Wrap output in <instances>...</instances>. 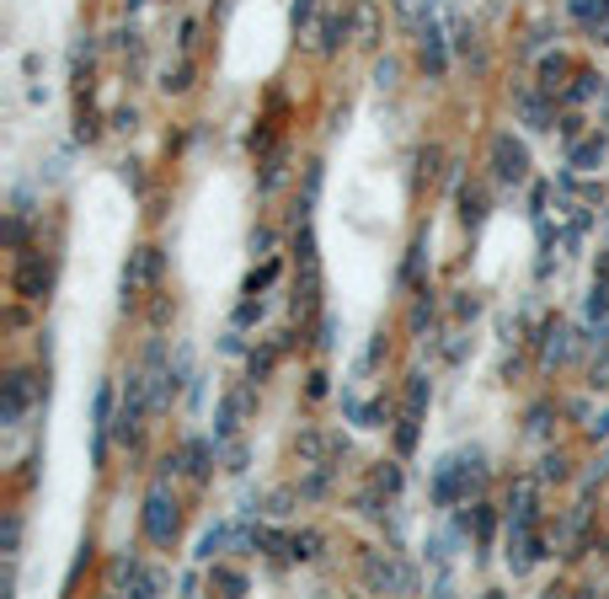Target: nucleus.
Masks as SVG:
<instances>
[{
  "mask_svg": "<svg viewBox=\"0 0 609 599\" xmlns=\"http://www.w3.org/2000/svg\"><path fill=\"white\" fill-rule=\"evenodd\" d=\"M481 487H487V455L481 450H460V455L439 460V471H433V503H439V509L471 503Z\"/></svg>",
  "mask_w": 609,
  "mask_h": 599,
  "instance_id": "f257e3e1",
  "label": "nucleus"
},
{
  "mask_svg": "<svg viewBox=\"0 0 609 599\" xmlns=\"http://www.w3.org/2000/svg\"><path fill=\"white\" fill-rule=\"evenodd\" d=\"M182 530V514H177V498H171L166 482H155L145 493V541L150 546H171Z\"/></svg>",
  "mask_w": 609,
  "mask_h": 599,
  "instance_id": "f03ea898",
  "label": "nucleus"
},
{
  "mask_svg": "<svg viewBox=\"0 0 609 599\" xmlns=\"http://www.w3.org/2000/svg\"><path fill=\"white\" fill-rule=\"evenodd\" d=\"M492 172H497L503 188H519V182H529V150H524V140L497 134V140H492Z\"/></svg>",
  "mask_w": 609,
  "mask_h": 599,
  "instance_id": "7ed1b4c3",
  "label": "nucleus"
},
{
  "mask_svg": "<svg viewBox=\"0 0 609 599\" xmlns=\"http://www.w3.org/2000/svg\"><path fill=\"white\" fill-rule=\"evenodd\" d=\"M364 583L374 594H412L417 589V578L406 573L396 557H380V551H369V557H364Z\"/></svg>",
  "mask_w": 609,
  "mask_h": 599,
  "instance_id": "20e7f679",
  "label": "nucleus"
},
{
  "mask_svg": "<svg viewBox=\"0 0 609 599\" xmlns=\"http://www.w3.org/2000/svg\"><path fill=\"white\" fill-rule=\"evenodd\" d=\"M423 407H428V375H412V386H406V412H401V428H396V450H401V455H412V450H417Z\"/></svg>",
  "mask_w": 609,
  "mask_h": 599,
  "instance_id": "39448f33",
  "label": "nucleus"
},
{
  "mask_svg": "<svg viewBox=\"0 0 609 599\" xmlns=\"http://www.w3.org/2000/svg\"><path fill=\"white\" fill-rule=\"evenodd\" d=\"M145 407H150V380H145V375H129V386H123V407H118V423H113V434H118V439H134V434H139V418H145Z\"/></svg>",
  "mask_w": 609,
  "mask_h": 599,
  "instance_id": "423d86ee",
  "label": "nucleus"
},
{
  "mask_svg": "<svg viewBox=\"0 0 609 599\" xmlns=\"http://www.w3.org/2000/svg\"><path fill=\"white\" fill-rule=\"evenodd\" d=\"M33 396H38L33 375H27V370H11V375H6V402H0V428H17V423L27 418V407H33Z\"/></svg>",
  "mask_w": 609,
  "mask_h": 599,
  "instance_id": "0eeeda50",
  "label": "nucleus"
},
{
  "mask_svg": "<svg viewBox=\"0 0 609 599\" xmlns=\"http://www.w3.org/2000/svg\"><path fill=\"white\" fill-rule=\"evenodd\" d=\"M155 279H161V252H155V247H139V252H134V263L123 268V305H134V300H139V289L155 284Z\"/></svg>",
  "mask_w": 609,
  "mask_h": 599,
  "instance_id": "6e6552de",
  "label": "nucleus"
},
{
  "mask_svg": "<svg viewBox=\"0 0 609 599\" xmlns=\"http://www.w3.org/2000/svg\"><path fill=\"white\" fill-rule=\"evenodd\" d=\"M17 295L22 300H43V295H49V263H43L38 252H22V263H17Z\"/></svg>",
  "mask_w": 609,
  "mask_h": 599,
  "instance_id": "1a4fd4ad",
  "label": "nucleus"
},
{
  "mask_svg": "<svg viewBox=\"0 0 609 599\" xmlns=\"http://www.w3.org/2000/svg\"><path fill=\"white\" fill-rule=\"evenodd\" d=\"M246 402H252V396H225V402H220V423H214V439H220V444H230V439H236V428H241V412H246Z\"/></svg>",
  "mask_w": 609,
  "mask_h": 599,
  "instance_id": "9d476101",
  "label": "nucleus"
},
{
  "mask_svg": "<svg viewBox=\"0 0 609 599\" xmlns=\"http://www.w3.org/2000/svg\"><path fill=\"white\" fill-rule=\"evenodd\" d=\"M214 444H220V439H214ZM214 444H209V439H193V444H187V450H182V471L193 476V482H209V460H214Z\"/></svg>",
  "mask_w": 609,
  "mask_h": 599,
  "instance_id": "9b49d317",
  "label": "nucleus"
},
{
  "mask_svg": "<svg viewBox=\"0 0 609 599\" xmlns=\"http://www.w3.org/2000/svg\"><path fill=\"white\" fill-rule=\"evenodd\" d=\"M567 11L588 27V33H604L609 27V0H567Z\"/></svg>",
  "mask_w": 609,
  "mask_h": 599,
  "instance_id": "f8f14e48",
  "label": "nucleus"
},
{
  "mask_svg": "<svg viewBox=\"0 0 609 599\" xmlns=\"http://www.w3.org/2000/svg\"><path fill=\"white\" fill-rule=\"evenodd\" d=\"M348 17H353V11H332V17H326V27H321V54H337L342 49V38H348Z\"/></svg>",
  "mask_w": 609,
  "mask_h": 599,
  "instance_id": "ddd939ff",
  "label": "nucleus"
},
{
  "mask_svg": "<svg viewBox=\"0 0 609 599\" xmlns=\"http://www.w3.org/2000/svg\"><path fill=\"white\" fill-rule=\"evenodd\" d=\"M209 583H214L220 594H246V573H236V567H225V562L209 567Z\"/></svg>",
  "mask_w": 609,
  "mask_h": 599,
  "instance_id": "4468645a",
  "label": "nucleus"
},
{
  "mask_svg": "<svg viewBox=\"0 0 609 599\" xmlns=\"http://www.w3.org/2000/svg\"><path fill=\"white\" fill-rule=\"evenodd\" d=\"M423 65L433 70V75H444V43H439V27H423Z\"/></svg>",
  "mask_w": 609,
  "mask_h": 599,
  "instance_id": "2eb2a0df",
  "label": "nucleus"
},
{
  "mask_svg": "<svg viewBox=\"0 0 609 599\" xmlns=\"http://www.w3.org/2000/svg\"><path fill=\"white\" fill-rule=\"evenodd\" d=\"M289 557H294V562H316V557H321V535H316V530H300V535L289 541Z\"/></svg>",
  "mask_w": 609,
  "mask_h": 599,
  "instance_id": "dca6fc26",
  "label": "nucleus"
},
{
  "mask_svg": "<svg viewBox=\"0 0 609 599\" xmlns=\"http://www.w3.org/2000/svg\"><path fill=\"white\" fill-rule=\"evenodd\" d=\"M107 583H113V589H123V583H129V594H134V583H139V557H118L113 567H107Z\"/></svg>",
  "mask_w": 609,
  "mask_h": 599,
  "instance_id": "f3484780",
  "label": "nucleus"
},
{
  "mask_svg": "<svg viewBox=\"0 0 609 599\" xmlns=\"http://www.w3.org/2000/svg\"><path fill=\"white\" fill-rule=\"evenodd\" d=\"M545 337H551V343H545V364H561L572 353V343H567V327H561V321H551V327H545Z\"/></svg>",
  "mask_w": 609,
  "mask_h": 599,
  "instance_id": "a211bd4d",
  "label": "nucleus"
},
{
  "mask_svg": "<svg viewBox=\"0 0 609 599\" xmlns=\"http://www.w3.org/2000/svg\"><path fill=\"white\" fill-rule=\"evenodd\" d=\"M599 161H604V140H583V145H572V166H577V172H593Z\"/></svg>",
  "mask_w": 609,
  "mask_h": 599,
  "instance_id": "6ab92c4d",
  "label": "nucleus"
},
{
  "mask_svg": "<svg viewBox=\"0 0 609 599\" xmlns=\"http://www.w3.org/2000/svg\"><path fill=\"white\" fill-rule=\"evenodd\" d=\"M561 75H567V59H561V54L545 59V65H540V86H545V91H561V86H567Z\"/></svg>",
  "mask_w": 609,
  "mask_h": 599,
  "instance_id": "aec40b11",
  "label": "nucleus"
},
{
  "mask_svg": "<svg viewBox=\"0 0 609 599\" xmlns=\"http://www.w3.org/2000/svg\"><path fill=\"white\" fill-rule=\"evenodd\" d=\"M17 546H22V514H6V530H0V551H6V557H17Z\"/></svg>",
  "mask_w": 609,
  "mask_h": 599,
  "instance_id": "412c9836",
  "label": "nucleus"
},
{
  "mask_svg": "<svg viewBox=\"0 0 609 599\" xmlns=\"http://www.w3.org/2000/svg\"><path fill=\"white\" fill-rule=\"evenodd\" d=\"M353 27H358V43H374V6H353Z\"/></svg>",
  "mask_w": 609,
  "mask_h": 599,
  "instance_id": "4be33fe9",
  "label": "nucleus"
},
{
  "mask_svg": "<svg viewBox=\"0 0 609 599\" xmlns=\"http://www.w3.org/2000/svg\"><path fill=\"white\" fill-rule=\"evenodd\" d=\"M230 541V530L220 525V530H209V535H203V541H198V562H214V551H220Z\"/></svg>",
  "mask_w": 609,
  "mask_h": 599,
  "instance_id": "5701e85b",
  "label": "nucleus"
},
{
  "mask_svg": "<svg viewBox=\"0 0 609 599\" xmlns=\"http://www.w3.org/2000/svg\"><path fill=\"white\" fill-rule=\"evenodd\" d=\"M519 107H524V118H529V129H551V113L535 102V97H519Z\"/></svg>",
  "mask_w": 609,
  "mask_h": 599,
  "instance_id": "b1692460",
  "label": "nucleus"
},
{
  "mask_svg": "<svg viewBox=\"0 0 609 599\" xmlns=\"http://www.w3.org/2000/svg\"><path fill=\"white\" fill-rule=\"evenodd\" d=\"M460 214H465V225H481V214H487L481 193H460Z\"/></svg>",
  "mask_w": 609,
  "mask_h": 599,
  "instance_id": "393cba45",
  "label": "nucleus"
},
{
  "mask_svg": "<svg viewBox=\"0 0 609 599\" xmlns=\"http://www.w3.org/2000/svg\"><path fill=\"white\" fill-rule=\"evenodd\" d=\"M561 476H567V460H561V455H545V460H540V482H561Z\"/></svg>",
  "mask_w": 609,
  "mask_h": 599,
  "instance_id": "a878e982",
  "label": "nucleus"
},
{
  "mask_svg": "<svg viewBox=\"0 0 609 599\" xmlns=\"http://www.w3.org/2000/svg\"><path fill=\"white\" fill-rule=\"evenodd\" d=\"M374 487H380V493H396V487H401V471H396V466H380V471H374Z\"/></svg>",
  "mask_w": 609,
  "mask_h": 599,
  "instance_id": "bb28decb",
  "label": "nucleus"
},
{
  "mask_svg": "<svg viewBox=\"0 0 609 599\" xmlns=\"http://www.w3.org/2000/svg\"><path fill=\"white\" fill-rule=\"evenodd\" d=\"M593 91H599V86H593V75H577V86L567 91V97H572V102H588Z\"/></svg>",
  "mask_w": 609,
  "mask_h": 599,
  "instance_id": "cd10ccee",
  "label": "nucleus"
},
{
  "mask_svg": "<svg viewBox=\"0 0 609 599\" xmlns=\"http://www.w3.org/2000/svg\"><path fill=\"white\" fill-rule=\"evenodd\" d=\"M310 11H316V0H300V6H294V27H305Z\"/></svg>",
  "mask_w": 609,
  "mask_h": 599,
  "instance_id": "c85d7f7f",
  "label": "nucleus"
},
{
  "mask_svg": "<svg viewBox=\"0 0 609 599\" xmlns=\"http://www.w3.org/2000/svg\"><path fill=\"white\" fill-rule=\"evenodd\" d=\"M588 434H593V439H609V412H604V418H593V423H588Z\"/></svg>",
  "mask_w": 609,
  "mask_h": 599,
  "instance_id": "c756f323",
  "label": "nucleus"
},
{
  "mask_svg": "<svg viewBox=\"0 0 609 599\" xmlns=\"http://www.w3.org/2000/svg\"><path fill=\"white\" fill-rule=\"evenodd\" d=\"M294 509V493H273V514H289Z\"/></svg>",
  "mask_w": 609,
  "mask_h": 599,
  "instance_id": "7c9ffc66",
  "label": "nucleus"
},
{
  "mask_svg": "<svg viewBox=\"0 0 609 599\" xmlns=\"http://www.w3.org/2000/svg\"><path fill=\"white\" fill-rule=\"evenodd\" d=\"M599 38H604V43H609V27H604V33H599Z\"/></svg>",
  "mask_w": 609,
  "mask_h": 599,
  "instance_id": "2f4dec72",
  "label": "nucleus"
}]
</instances>
